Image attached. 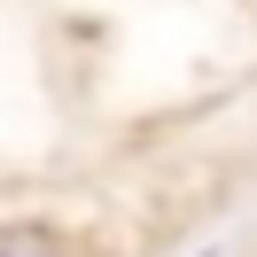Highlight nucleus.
<instances>
[{"mask_svg":"<svg viewBox=\"0 0 257 257\" xmlns=\"http://www.w3.org/2000/svg\"><path fill=\"white\" fill-rule=\"evenodd\" d=\"M0 257H63L55 226H0Z\"/></svg>","mask_w":257,"mask_h":257,"instance_id":"f257e3e1","label":"nucleus"}]
</instances>
